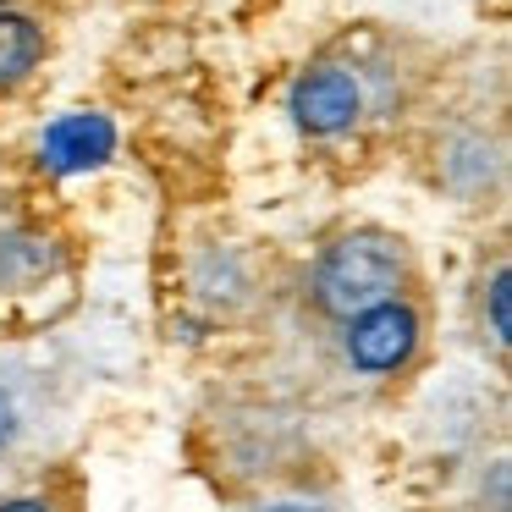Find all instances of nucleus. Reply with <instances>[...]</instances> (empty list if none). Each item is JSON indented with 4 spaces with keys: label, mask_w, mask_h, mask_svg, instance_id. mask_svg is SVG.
Returning a JSON list of instances; mask_svg holds the SVG:
<instances>
[{
    "label": "nucleus",
    "mask_w": 512,
    "mask_h": 512,
    "mask_svg": "<svg viewBox=\"0 0 512 512\" xmlns=\"http://www.w3.org/2000/svg\"><path fill=\"white\" fill-rule=\"evenodd\" d=\"M419 292V265L413 248L391 232H342L309 270V298L320 309V320L342 325L358 309H375L386 298H413Z\"/></svg>",
    "instance_id": "nucleus-1"
},
{
    "label": "nucleus",
    "mask_w": 512,
    "mask_h": 512,
    "mask_svg": "<svg viewBox=\"0 0 512 512\" xmlns=\"http://www.w3.org/2000/svg\"><path fill=\"white\" fill-rule=\"evenodd\" d=\"M292 116L314 138H342L375 116V72L358 61H314L292 83Z\"/></svg>",
    "instance_id": "nucleus-2"
},
{
    "label": "nucleus",
    "mask_w": 512,
    "mask_h": 512,
    "mask_svg": "<svg viewBox=\"0 0 512 512\" xmlns=\"http://www.w3.org/2000/svg\"><path fill=\"white\" fill-rule=\"evenodd\" d=\"M342 353L358 375H397L419 353V309L413 298H386L342 320Z\"/></svg>",
    "instance_id": "nucleus-3"
},
{
    "label": "nucleus",
    "mask_w": 512,
    "mask_h": 512,
    "mask_svg": "<svg viewBox=\"0 0 512 512\" xmlns=\"http://www.w3.org/2000/svg\"><path fill=\"white\" fill-rule=\"evenodd\" d=\"M56 23H61V0L0 6V94H17L23 83H34V72L56 50Z\"/></svg>",
    "instance_id": "nucleus-4"
},
{
    "label": "nucleus",
    "mask_w": 512,
    "mask_h": 512,
    "mask_svg": "<svg viewBox=\"0 0 512 512\" xmlns=\"http://www.w3.org/2000/svg\"><path fill=\"white\" fill-rule=\"evenodd\" d=\"M17 430H23V424H17V402L6 397V391H0V457L12 452V441H17Z\"/></svg>",
    "instance_id": "nucleus-5"
},
{
    "label": "nucleus",
    "mask_w": 512,
    "mask_h": 512,
    "mask_svg": "<svg viewBox=\"0 0 512 512\" xmlns=\"http://www.w3.org/2000/svg\"><path fill=\"white\" fill-rule=\"evenodd\" d=\"M0 6H17V0H0Z\"/></svg>",
    "instance_id": "nucleus-6"
}]
</instances>
